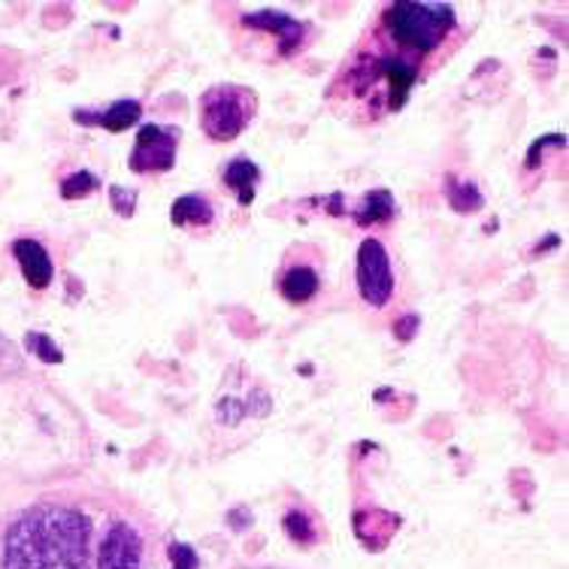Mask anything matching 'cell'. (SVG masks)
I'll return each instance as SVG.
<instances>
[{
	"mask_svg": "<svg viewBox=\"0 0 569 569\" xmlns=\"http://www.w3.org/2000/svg\"><path fill=\"white\" fill-rule=\"evenodd\" d=\"M91 521L73 506H31L3 537V569H86Z\"/></svg>",
	"mask_w": 569,
	"mask_h": 569,
	"instance_id": "cell-1",
	"label": "cell"
},
{
	"mask_svg": "<svg viewBox=\"0 0 569 569\" xmlns=\"http://www.w3.org/2000/svg\"><path fill=\"white\" fill-rule=\"evenodd\" d=\"M385 24L395 43L430 52L455 28V7L442 0H397L385 12Z\"/></svg>",
	"mask_w": 569,
	"mask_h": 569,
	"instance_id": "cell-2",
	"label": "cell"
},
{
	"mask_svg": "<svg viewBox=\"0 0 569 569\" xmlns=\"http://www.w3.org/2000/svg\"><path fill=\"white\" fill-rule=\"evenodd\" d=\"M249 116H252V98H249V91H240V88L219 86L207 91L203 100H200L203 131L219 142L240 137Z\"/></svg>",
	"mask_w": 569,
	"mask_h": 569,
	"instance_id": "cell-3",
	"label": "cell"
},
{
	"mask_svg": "<svg viewBox=\"0 0 569 569\" xmlns=\"http://www.w3.org/2000/svg\"><path fill=\"white\" fill-rule=\"evenodd\" d=\"M358 291L370 303V307H385L391 295H395V270H391V258L385 252L379 240H363L358 249Z\"/></svg>",
	"mask_w": 569,
	"mask_h": 569,
	"instance_id": "cell-4",
	"label": "cell"
},
{
	"mask_svg": "<svg viewBox=\"0 0 569 569\" xmlns=\"http://www.w3.org/2000/svg\"><path fill=\"white\" fill-rule=\"evenodd\" d=\"M176 164V133L161 124H142L131 152L133 173H164Z\"/></svg>",
	"mask_w": 569,
	"mask_h": 569,
	"instance_id": "cell-5",
	"label": "cell"
},
{
	"mask_svg": "<svg viewBox=\"0 0 569 569\" xmlns=\"http://www.w3.org/2000/svg\"><path fill=\"white\" fill-rule=\"evenodd\" d=\"M142 567V539L131 525L116 521L100 546L98 569H140Z\"/></svg>",
	"mask_w": 569,
	"mask_h": 569,
	"instance_id": "cell-6",
	"label": "cell"
},
{
	"mask_svg": "<svg viewBox=\"0 0 569 569\" xmlns=\"http://www.w3.org/2000/svg\"><path fill=\"white\" fill-rule=\"evenodd\" d=\"M12 254L19 258L24 282L31 284V288H37V291H40V288H49L56 270H52V258H49V252H46L40 242L22 237V240L12 242Z\"/></svg>",
	"mask_w": 569,
	"mask_h": 569,
	"instance_id": "cell-7",
	"label": "cell"
},
{
	"mask_svg": "<svg viewBox=\"0 0 569 569\" xmlns=\"http://www.w3.org/2000/svg\"><path fill=\"white\" fill-rule=\"evenodd\" d=\"M242 22L249 24V28H261V31L276 33L282 52H295V46L300 43V37H303V24L297 22V19H291V16H282V12H254V16H246Z\"/></svg>",
	"mask_w": 569,
	"mask_h": 569,
	"instance_id": "cell-8",
	"label": "cell"
},
{
	"mask_svg": "<svg viewBox=\"0 0 569 569\" xmlns=\"http://www.w3.org/2000/svg\"><path fill=\"white\" fill-rule=\"evenodd\" d=\"M140 103L137 100H119V103H112L110 110L103 112H82L77 110V121L79 124H100V128H107L112 133L128 131L137 124L140 119Z\"/></svg>",
	"mask_w": 569,
	"mask_h": 569,
	"instance_id": "cell-9",
	"label": "cell"
},
{
	"mask_svg": "<svg viewBox=\"0 0 569 569\" xmlns=\"http://www.w3.org/2000/svg\"><path fill=\"white\" fill-rule=\"evenodd\" d=\"M282 295L291 303H307L318 295V276L312 267H291L282 279Z\"/></svg>",
	"mask_w": 569,
	"mask_h": 569,
	"instance_id": "cell-10",
	"label": "cell"
},
{
	"mask_svg": "<svg viewBox=\"0 0 569 569\" xmlns=\"http://www.w3.org/2000/svg\"><path fill=\"white\" fill-rule=\"evenodd\" d=\"M382 77H388L391 82V110H400L409 98V88L416 82V70L403 61H395V58H388L382 61V70H379Z\"/></svg>",
	"mask_w": 569,
	"mask_h": 569,
	"instance_id": "cell-11",
	"label": "cell"
},
{
	"mask_svg": "<svg viewBox=\"0 0 569 569\" xmlns=\"http://www.w3.org/2000/svg\"><path fill=\"white\" fill-rule=\"evenodd\" d=\"M261 179V170L252 161H230L228 170H224V182H228L233 191H240V200L249 207L254 200V182Z\"/></svg>",
	"mask_w": 569,
	"mask_h": 569,
	"instance_id": "cell-12",
	"label": "cell"
},
{
	"mask_svg": "<svg viewBox=\"0 0 569 569\" xmlns=\"http://www.w3.org/2000/svg\"><path fill=\"white\" fill-rule=\"evenodd\" d=\"M391 216H395V198H391V191L376 188V191H370L363 198L361 209L355 212V221L358 224H376V221H388Z\"/></svg>",
	"mask_w": 569,
	"mask_h": 569,
	"instance_id": "cell-13",
	"label": "cell"
},
{
	"mask_svg": "<svg viewBox=\"0 0 569 569\" xmlns=\"http://www.w3.org/2000/svg\"><path fill=\"white\" fill-rule=\"evenodd\" d=\"M173 224H209L212 221V207L198 194H188L173 203Z\"/></svg>",
	"mask_w": 569,
	"mask_h": 569,
	"instance_id": "cell-14",
	"label": "cell"
},
{
	"mask_svg": "<svg viewBox=\"0 0 569 569\" xmlns=\"http://www.w3.org/2000/svg\"><path fill=\"white\" fill-rule=\"evenodd\" d=\"M446 198H449L451 209H458V212H476V209H482V194H479V188L472 186V182H458V179H451L449 188H446Z\"/></svg>",
	"mask_w": 569,
	"mask_h": 569,
	"instance_id": "cell-15",
	"label": "cell"
},
{
	"mask_svg": "<svg viewBox=\"0 0 569 569\" xmlns=\"http://www.w3.org/2000/svg\"><path fill=\"white\" fill-rule=\"evenodd\" d=\"M94 188H98V176L88 173V170H79V173L67 176L64 182H61V198L79 200L86 198V194H91Z\"/></svg>",
	"mask_w": 569,
	"mask_h": 569,
	"instance_id": "cell-16",
	"label": "cell"
},
{
	"mask_svg": "<svg viewBox=\"0 0 569 569\" xmlns=\"http://www.w3.org/2000/svg\"><path fill=\"white\" fill-rule=\"evenodd\" d=\"M28 349L33 355H40V361L46 363H61V351L52 342V337H46V333H28Z\"/></svg>",
	"mask_w": 569,
	"mask_h": 569,
	"instance_id": "cell-17",
	"label": "cell"
},
{
	"mask_svg": "<svg viewBox=\"0 0 569 569\" xmlns=\"http://www.w3.org/2000/svg\"><path fill=\"white\" fill-rule=\"evenodd\" d=\"M216 416H219L221 425H240L242 418L249 416V403H242V400H230V397H224L219 403V409H216Z\"/></svg>",
	"mask_w": 569,
	"mask_h": 569,
	"instance_id": "cell-18",
	"label": "cell"
},
{
	"mask_svg": "<svg viewBox=\"0 0 569 569\" xmlns=\"http://www.w3.org/2000/svg\"><path fill=\"white\" fill-rule=\"evenodd\" d=\"M284 527L288 533L297 539V542H312V527H309V518L303 512H288L284 515Z\"/></svg>",
	"mask_w": 569,
	"mask_h": 569,
	"instance_id": "cell-19",
	"label": "cell"
},
{
	"mask_svg": "<svg viewBox=\"0 0 569 569\" xmlns=\"http://www.w3.org/2000/svg\"><path fill=\"white\" fill-rule=\"evenodd\" d=\"M170 560H173V569H198V555H194V548L182 546V542H173V546H170Z\"/></svg>",
	"mask_w": 569,
	"mask_h": 569,
	"instance_id": "cell-20",
	"label": "cell"
},
{
	"mask_svg": "<svg viewBox=\"0 0 569 569\" xmlns=\"http://www.w3.org/2000/svg\"><path fill=\"white\" fill-rule=\"evenodd\" d=\"M110 200H112V207L119 209V216H131L133 207H137V191H131V188H112L110 191Z\"/></svg>",
	"mask_w": 569,
	"mask_h": 569,
	"instance_id": "cell-21",
	"label": "cell"
},
{
	"mask_svg": "<svg viewBox=\"0 0 569 569\" xmlns=\"http://www.w3.org/2000/svg\"><path fill=\"white\" fill-rule=\"evenodd\" d=\"M416 330H418V316H416V312H409V316H403L395 325V337H397V340L409 342L412 337H416Z\"/></svg>",
	"mask_w": 569,
	"mask_h": 569,
	"instance_id": "cell-22",
	"label": "cell"
},
{
	"mask_svg": "<svg viewBox=\"0 0 569 569\" xmlns=\"http://www.w3.org/2000/svg\"><path fill=\"white\" fill-rule=\"evenodd\" d=\"M546 146H563V137H542V140H537V146H533V152H530V158H527V164L537 167L539 164V152L546 149Z\"/></svg>",
	"mask_w": 569,
	"mask_h": 569,
	"instance_id": "cell-23",
	"label": "cell"
}]
</instances>
